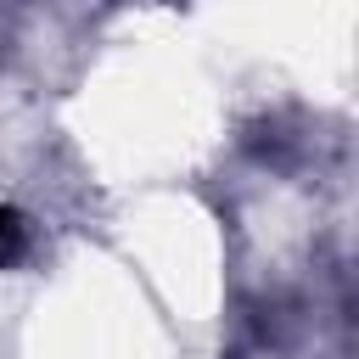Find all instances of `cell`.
Returning a JSON list of instances; mask_svg holds the SVG:
<instances>
[{
    "label": "cell",
    "instance_id": "cell-1",
    "mask_svg": "<svg viewBox=\"0 0 359 359\" xmlns=\"http://www.w3.org/2000/svg\"><path fill=\"white\" fill-rule=\"evenodd\" d=\"M22 247H28V224H22V213H11L0 202V269H11L22 258Z\"/></svg>",
    "mask_w": 359,
    "mask_h": 359
}]
</instances>
